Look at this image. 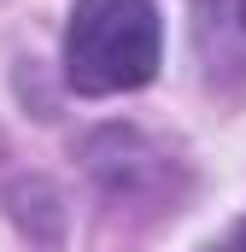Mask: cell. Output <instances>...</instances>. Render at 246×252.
<instances>
[{
    "instance_id": "obj_1",
    "label": "cell",
    "mask_w": 246,
    "mask_h": 252,
    "mask_svg": "<svg viewBox=\"0 0 246 252\" xmlns=\"http://www.w3.org/2000/svg\"><path fill=\"white\" fill-rule=\"evenodd\" d=\"M158 70L153 0H76L64 30V76L82 94H123Z\"/></svg>"
},
{
    "instance_id": "obj_2",
    "label": "cell",
    "mask_w": 246,
    "mask_h": 252,
    "mask_svg": "<svg viewBox=\"0 0 246 252\" xmlns=\"http://www.w3.org/2000/svg\"><path fill=\"white\" fill-rule=\"evenodd\" d=\"M229 41H241V53H246V0H199V47H205L211 70L217 64L235 70Z\"/></svg>"
},
{
    "instance_id": "obj_3",
    "label": "cell",
    "mask_w": 246,
    "mask_h": 252,
    "mask_svg": "<svg viewBox=\"0 0 246 252\" xmlns=\"http://www.w3.org/2000/svg\"><path fill=\"white\" fill-rule=\"evenodd\" d=\"M229 252H246V223L235 229V235H229Z\"/></svg>"
}]
</instances>
